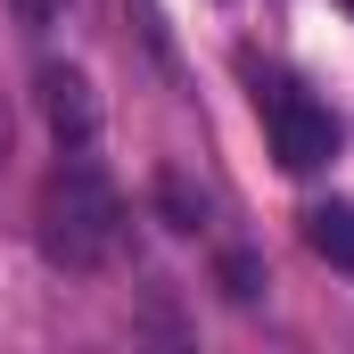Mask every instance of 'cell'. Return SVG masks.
<instances>
[{
    "label": "cell",
    "mask_w": 354,
    "mask_h": 354,
    "mask_svg": "<svg viewBox=\"0 0 354 354\" xmlns=\"http://www.w3.org/2000/svg\"><path fill=\"white\" fill-rule=\"evenodd\" d=\"M115 248H124V206H115L107 174L75 157L41 189V256L58 272H99V264H115Z\"/></svg>",
    "instance_id": "1"
},
{
    "label": "cell",
    "mask_w": 354,
    "mask_h": 354,
    "mask_svg": "<svg viewBox=\"0 0 354 354\" xmlns=\"http://www.w3.org/2000/svg\"><path fill=\"white\" fill-rule=\"evenodd\" d=\"M256 107H264V140H272V157H280V174H322V165L338 157V124H330V107L305 99L297 83H264Z\"/></svg>",
    "instance_id": "2"
},
{
    "label": "cell",
    "mask_w": 354,
    "mask_h": 354,
    "mask_svg": "<svg viewBox=\"0 0 354 354\" xmlns=\"http://www.w3.org/2000/svg\"><path fill=\"white\" fill-rule=\"evenodd\" d=\"M41 115H50V132H58V149H91L99 140V99H91V75L75 66H41Z\"/></svg>",
    "instance_id": "3"
},
{
    "label": "cell",
    "mask_w": 354,
    "mask_h": 354,
    "mask_svg": "<svg viewBox=\"0 0 354 354\" xmlns=\"http://www.w3.org/2000/svg\"><path fill=\"white\" fill-rule=\"evenodd\" d=\"M305 248H313L322 264L354 272V206H346V198H330V206H305Z\"/></svg>",
    "instance_id": "4"
},
{
    "label": "cell",
    "mask_w": 354,
    "mask_h": 354,
    "mask_svg": "<svg viewBox=\"0 0 354 354\" xmlns=\"http://www.w3.org/2000/svg\"><path fill=\"white\" fill-rule=\"evenodd\" d=\"M157 214H165V231H206V198H198L174 165L157 174Z\"/></svg>",
    "instance_id": "5"
},
{
    "label": "cell",
    "mask_w": 354,
    "mask_h": 354,
    "mask_svg": "<svg viewBox=\"0 0 354 354\" xmlns=\"http://www.w3.org/2000/svg\"><path fill=\"white\" fill-rule=\"evenodd\" d=\"M214 280H223V297H231V305H256V297H264V264H256L248 248H231Z\"/></svg>",
    "instance_id": "6"
},
{
    "label": "cell",
    "mask_w": 354,
    "mask_h": 354,
    "mask_svg": "<svg viewBox=\"0 0 354 354\" xmlns=\"http://www.w3.org/2000/svg\"><path fill=\"white\" fill-rule=\"evenodd\" d=\"M8 8H17V25H33V33H50V25H58V17H66L75 0H8Z\"/></svg>",
    "instance_id": "7"
},
{
    "label": "cell",
    "mask_w": 354,
    "mask_h": 354,
    "mask_svg": "<svg viewBox=\"0 0 354 354\" xmlns=\"http://www.w3.org/2000/svg\"><path fill=\"white\" fill-rule=\"evenodd\" d=\"M0 157H8V107H0Z\"/></svg>",
    "instance_id": "8"
},
{
    "label": "cell",
    "mask_w": 354,
    "mask_h": 354,
    "mask_svg": "<svg viewBox=\"0 0 354 354\" xmlns=\"http://www.w3.org/2000/svg\"><path fill=\"white\" fill-rule=\"evenodd\" d=\"M338 8H346V17H354V0H338Z\"/></svg>",
    "instance_id": "9"
}]
</instances>
